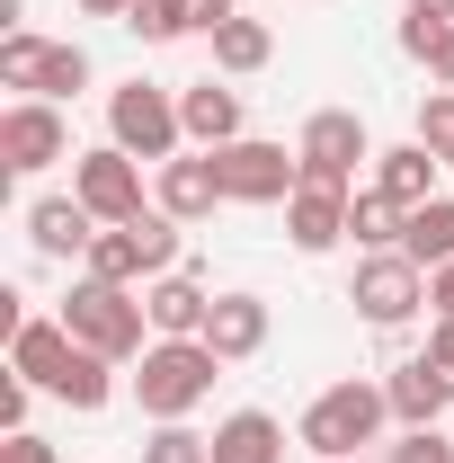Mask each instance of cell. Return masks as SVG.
Instances as JSON below:
<instances>
[{"label":"cell","mask_w":454,"mask_h":463,"mask_svg":"<svg viewBox=\"0 0 454 463\" xmlns=\"http://www.w3.org/2000/svg\"><path fill=\"white\" fill-rule=\"evenodd\" d=\"M214 374H223V356L205 339H152L143 356H134V402H143V419L161 428V419H187V410L214 392Z\"/></svg>","instance_id":"cell-1"},{"label":"cell","mask_w":454,"mask_h":463,"mask_svg":"<svg viewBox=\"0 0 454 463\" xmlns=\"http://www.w3.org/2000/svg\"><path fill=\"white\" fill-rule=\"evenodd\" d=\"M62 330H71L80 347H99V356H116V365H134V356L152 347V312H143V294H134V286H99V277H80L71 303H62Z\"/></svg>","instance_id":"cell-2"},{"label":"cell","mask_w":454,"mask_h":463,"mask_svg":"<svg viewBox=\"0 0 454 463\" xmlns=\"http://www.w3.org/2000/svg\"><path fill=\"white\" fill-rule=\"evenodd\" d=\"M383 419H393L383 383H356V374H347V383H330L321 402L303 410V428H294V437H303L321 463H339V455H365V446L383 437Z\"/></svg>","instance_id":"cell-3"},{"label":"cell","mask_w":454,"mask_h":463,"mask_svg":"<svg viewBox=\"0 0 454 463\" xmlns=\"http://www.w3.org/2000/svg\"><path fill=\"white\" fill-rule=\"evenodd\" d=\"M170 268H178V223L161 205L143 223H99L90 259H80V277H99V286H143V277H170Z\"/></svg>","instance_id":"cell-4"},{"label":"cell","mask_w":454,"mask_h":463,"mask_svg":"<svg viewBox=\"0 0 454 463\" xmlns=\"http://www.w3.org/2000/svg\"><path fill=\"white\" fill-rule=\"evenodd\" d=\"M108 143L116 152H134V161H178V143H187V116H178V90L161 80H125L108 99Z\"/></svg>","instance_id":"cell-5"},{"label":"cell","mask_w":454,"mask_h":463,"mask_svg":"<svg viewBox=\"0 0 454 463\" xmlns=\"http://www.w3.org/2000/svg\"><path fill=\"white\" fill-rule=\"evenodd\" d=\"M347 303H356L374 330H401V321H419V312H428V268H419V259H401V250H365V259H356Z\"/></svg>","instance_id":"cell-6"},{"label":"cell","mask_w":454,"mask_h":463,"mask_svg":"<svg viewBox=\"0 0 454 463\" xmlns=\"http://www.w3.org/2000/svg\"><path fill=\"white\" fill-rule=\"evenodd\" d=\"M214 178H223V205H285L294 187H303V161L285 152V143H259V134H241L214 152Z\"/></svg>","instance_id":"cell-7"},{"label":"cell","mask_w":454,"mask_h":463,"mask_svg":"<svg viewBox=\"0 0 454 463\" xmlns=\"http://www.w3.org/2000/svg\"><path fill=\"white\" fill-rule=\"evenodd\" d=\"M54 161H80L62 108H54V99H9V108H0V170L36 178V170H54Z\"/></svg>","instance_id":"cell-8"},{"label":"cell","mask_w":454,"mask_h":463,"mask_svg":"<svg viewBox=\"0 0 454 463\" xmlns=\"http://www.w3.org/2000/svg\"><path fill=\"white\" fill-rule=\"evenodd\" d=\"M71 196H80L99 223H143V214H152V196H143V161L116 152V143H99V152L71 161Z\"/></svg>","instance_id":"cell-9"},{"label":"cell","mask_w":454,"mask_h":463,"mask_svg":"<svg viewBox=\"0 0 454 463\" xmlns=\"http://www.w3.org/2000/svg\"><path fill=\"white\" fill-rule=\"evenodd\" d=\"M294 161H303V178H321V187H356V161H374V134H365L356 108H321V116H303Z\"/></svg>","instance_id":"cell-10"},{"label":"cell","mask_w":454,"mask_h":463,"mask_svg":"<svg viewBox=\"0 0 454 463\" xmlns=\"http://www.w3.org/2000/svg\"><path fill=\"white\" fill-rule=\"evenodd\" d=\"M347 196H356V187H321V178H303V187L285 196V241H294L303 259L339 250V241H347Z\"/></svg>","instance_id":"cell-11"},{"label":"cell","mask_w":454,"mask_h":463,"mask_svg":"<svg viewBox=\"0 0 454 463\" xmlns=\"http://www.w3.org/2000/svg\"><path fill=\"white\" fill-rule=\"evenodd\" d=\"M152 205L170 214V223H205L214 205H223V178H214V152H178L152 170Z\"/></svg>","instance_id":"cell-12"},{"label":"cell","mask_w":454,"mask_h":463,"mask_svg":"<svg viewBox=\"0 0 454 463\" xmlns=\"http://www.w3.org/2000/svg\"><path fill=\"white\" fill-rule=\"evenodd\" d=\"M27 241H36V259H90L99 214H90L80 196H36V205H27Z\"/></svg>","instance_id":"cell-13"},{"label":"cell","mask_w":454,"mask_h":463,"mask_svg":"<svg viewBox=\"0 0 454 463\" xmlns=\"http://www.w3.org/2000/svg\"><path fill=\"white\" fill-rule=\"evenodd\" d=\"M383 402H393L401 428H437V419H446V402H454V383L428 365V356H401L393 374H383Z\"/></svg>","instance_id":"cell-14"},{"label":"cell","mask_w":454,"mask_h":463,"mask_svg":"<svg viewBox=\"0 0 454 463\" xmlns=\"http://www.w3.org/2000/svg\"><path fill=\"white\" fill-rule=\"evenodd\" d=\"M178 116H187V143H196V152L241 143V90H223V80H187V90H178Z\"/></svg>","instance_id":"cell-15"},{"label":"cell","mask_w":454,"mask_h":463,"mask_svg":"<svg viewBox=\"0 0 454 463\" xmlns=\"http://www.w3.org/2000/svg\"><path fill=\"white\" fill-rule=\"evenodd\" d=\"M143 312H152V339H205L214 294L196 286V277H152L143 286Z\"/></svg>","instance_id":"cell-16"},{"label":"cell","mask_w":454,"mask_h":463,"mask_svg":"<svg viewBox=\"0 0 454 463\" xmlns=\"http://www.w3.org/2000/svg\"><path fill=\"white\" fill-rule=\"evenodd\" d=\"M205 347H214L223 365L259 356V347H268V303H259V294H214V312H205Z\"/></svg>","instance_id":"cell-17"},{"label":"cell","mask_w":454,"mask_h":463,"mask_svg":"<svg viewBox=\"0 0 454 463\" xmlns=\"http://www.w3.org/2000/svg\"><path fill=\"white\" fill-rule=\"evenodd\" d=\"M437 170H446V161H437L419 134L393 143V152H374V187H383L393 205H428V196H437Z\"/></svg>","instance_id":"cell-18"},{"label":"cell","mask_w":454,"mask_h":463,"mask_svg":"<svg viewBox=\"0 0 454 463\" xmlns=\"http://www.w3.org/2000/svg\"><path fill=\"white\" fill-rule=\"evenodd\" d=\"M71 330H62V321H27V330H18V339H9V374H27V383H36V392H54L62 383V365H71Z\"/></svg>","instance_id":"cell-19"},{"label":"cell","mask_w":454,"mask_h":463,"mask_svg":"<svg viewBox=\"0 0 454 463\" xmlns=\"http://www.w3.org/2000/svg\"><path fill=\"white\" fill-rule=\"evenodd\" d=\"M214 463H285V428L268 410H232L214 428Z\"/></svg>","instance_id":"cell-20"},{"label":"cell","mask_w":454,"mask_h":463,"mask_svg":"<svg viewBox=\"0 0 454 463\" xmlns=\"http://www.w3.org/2000/svg\"><path fill=\"white\" fill-rule=\"evenodd\" d=\"M401 259H419L428 277L454 259V196H428V205H410V223H401Z\"/></svg>","instance_id":"cell-21"},{"label":"cell","mask_w":454,"mask_h":463,"mask_svg":"<svg viewBox=\"0 0 454 463\" xmlns=\"http://www.w3.org/2000/svg\"><path fill=\"white\" fill-rule=\"evenodd\" d=\"M401 223H410V205H393L383 187H356L347 196V241L356 250H401Z\"/></svg>","instance_id":"cell-22"},{"label":"cell","mask_w":454,"mask_h":463,"mask_svg":"<svg viewBox=\"0 0 454 463\" xmlns=\"http://www.w3.org/2000/svg\"><path fill=\"white\" fill-rule=\"evenodd\" d=\"M268 54H277V36H268L259 18H241V9H232L223 27H214V71H223V80H241V71H268Z\"/></svg>","instance_id":"cell-23"},{"label":"cell","mask_w":454,"mask_h":463,"mask_svg":"<svg viewBox=\"0 0 454 463\" xmlns=\"http://www.w3.org/2000/svg\"><path fill=\"white\" fill-rule=\"evenodd\" d=\"M54 402H71V410H108V402H116V356H99V347H71V365H62Z\"/></svg>","instance_id":"cell-24"},{"label":"cell","mask_w":454,"mask_h":463,"mask_svg":"<svg viewBox=\"0 0 454 463\" xmlns=\"http://www.w3.org/2000/svg\"><path fill=\"white\" fill-rule=\"evenodd\" d=\"M125 27H134L143 45H178V36H196V9H187V0H134Z\"/></svg>","instance_id":"cell-25"},{"label":"cell","mask_w":454,"mask_h":463,"mask_svg":"<svg viewBox=\"0 0 454 463\" xmlns=\"http://www.w3.org/2000/svg\"><path fill=\"white\" fill-rule=\"evenodd\" d=\"M454 27V0H401V54H437V36Z\"/></svg>","instance_id":"cell-26"},{"label":"cell","mask_w":454,"mask_h":463,"mask_svg":"<svg viewBox=\"0 0 454 463\" xmlns=\"http://www.w3.org/2000/svg\"><path fill=\"white\" fill-rule=\"evenodd\" d=\"M80 90H90V54H80V45H45V71H36V99H80Z\"/></svg>","instance_id":"cell-27"},{"label":"cell","mask_w":454,"mask_h":463,"mask_svg":"<svg viewBox=\"0 0 454 463\" xmlns=\"http://www.w3.org/2000/svg\"><path fill=\"white\" fill-rule=\"evenodd\" d=\"M143 463H214V437H196L187 419H161L143 437Z\"/></svg>","instance_id":"cell-28"},{"label":"cell","mask_w":454,"mask_h":463,"mask_svg":"<svg viewBox=\"0 0 454 463\" xmlns=\"http://www.w3.org/2000/svg\"><path fill=\"white\" fill-rule=\"evenodd\" d=\"M36 71H45V36L9 27V36H0V90H27V99H36Z\"/></svg>","instance_id":"cell-29"},{"label":"cell","mask_w":454,"mask_h":463,"mask_svg":"<svg viewBox=\"0 0 454 463\" xmlns=\"http://www.w3.org/2000/svg\"><path fill=\"white\" fill-rule=\"evenodd\" d=\"M419 143L454 170V90H428V99H419Z\"/></svg>","instance_id":"cell-30"},{"label":"cell","mask_w":454,"mask_h":463,"mask_svg":"<svg viewBox=\"0 0 454 463\" xmlns=\"http://www.w3.org/2000/svg\"><path fill=\"white\" fill-rule=\"evenodd\" d=\"M383 463H454V437H437V428H401Z\"/></svg>","instance_id":"cell-31"},{"label":"cell","mask_w":454,"mask_h":463,"mask_svg":"<svg viewBox=\"0 0 454 463\" xmlns=\"http://www.w3.org/2000/svg\"><path fill=\"white\" fill-rule=\"evenodd\" d=\"M27 392H36L27 374H0V437H18V428H27Z\"/></svg>","instance_id":"cell-32"},{"label":"cell","mask_w":454,"mask_h":463,"mask_svg":"<svg viewBox=\"0 0 454 463\" xmlns=\"http://www.w3.org/2000/svg\"><path fill=\"white\" fill-rule=\"evenodd\" d=\"M419 356H428V365L454 383V321H428V347H419Z\"/></svg>","instance_id":"cell-33"},{"label":"cell","mask_w":454,"mask_h":463,"mask_svg":"<svg viewBox=\"0 0 454 463\" xmlns=\"http://www.w3.org/2000/svg\"><path fill=\"white\" fill-rule=\"evenodd\" d=\"M0 463H54V446H45V437H27V428H18V437H9V446H0Z\"/></svg>","instance_id":"cell-34"},{"label":"cell","mask_w":454,"mask_h":463,"mask_svg":"<svg viewBox=\"0 0 454 463\" xmlns=\"http://www.w3.org/2000/svg\"><path fill=\"white\" fill-rule=\"evenodd\" d=\"M428 312H437V321H454V259L428 277Z\"/></svg>","instance_id":"cell-35"},{"label":"cell","mask_w":454,"mask_h":463,"mask_svg":"<svg viewBox=\"0 0 454 463\" xmlns=\"http://www.w3.org/2000/svg\"><path fill=\"white\" fill-rule=\"evenodd\" d=\"M428 80H437V90H454V27L437 36V54H428Z\"/></svg>","instance_id":"cell-36"},{"label":"cell","mask_w":454,"mask_h":463,"mask_svg":"<svg viewBox=\"0 0 454 463\" xmlns=\"http://www.w3.org/2000/svg\"><path fill=\"white\" fill-rule=\"evenodd\" d=\"M187 9H196V36H214V27L232 18V0H187Z\"/></svg>","instance_id":"cell-37"},{"label":"cell","mask_w":454,"mask_h":463,"mask_svg":"<svg viewBox=\"0 0 454 463\" xmlns=\"http://www.w3.org/2000/svg\"><path fill=\"white\" fill-rule=\"evenodd\" d=\"M80 9H90V18H125L134 0H80Z\"/></svg>","instance_id":"cell-38"},{"label":"cell","mask_w":454,"mask_h":463,"mask_svg":"<svg viewBox=\"0 0 454 463\" xmlns=\"http://www.w3.org/2000/svg\"><path fill=\"white\" fill-rule=\"evenodd\" d=\"M339 463H365V455H339Z\"/></svg>","instance_id":"cell-39"}]
</instances>
